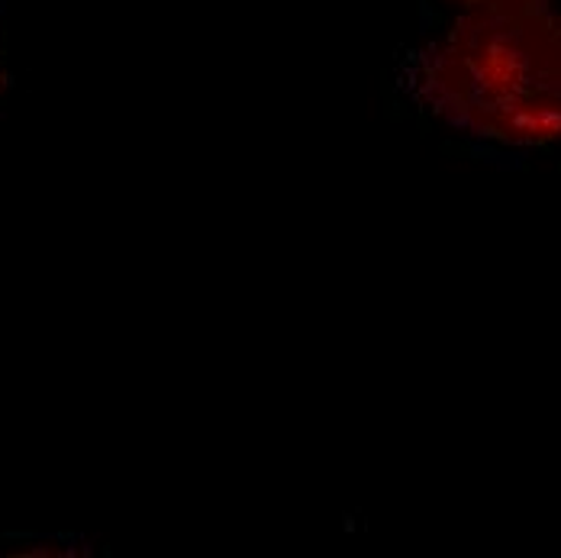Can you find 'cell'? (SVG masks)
Returning a JSON list of instances; mask_svg holds the SVG:
<instances>
[{
  "label": "cell",
  "instance_id": "6da1fadb",
  "mask_svg": "<svg viewBox=\"0 0 561 558\" xmlns=\"http://www.w3.org/2000/svg\"><path fill=\"white\" fill-rule=\"evenodd\" d=\"M416 91L455 129L510 146H561V13L478 3L420 56Z\"/></svg>",
  "mask_w": 561,
  "mask_h": 558
},
{
  "label": "cell",
  "instance_id": "7a4b0ae2",
  "mask_svg": "<svg viewBox=\"0 0 561 558\" xmlns=\"http://www.w3.org/2000/svg\"><path fill=\"white\" fill-rule=\"evenodd\" d=\"M465 7H478V3H546V0H458Z\"/></svg>",
  "mask_w": 561,
  "mask_h": 558
},
{
  "label": "cell",
  "instance_id": "3957f363",
  "mask_svg": "<svg viewBox=\"0 0 561 558\" xmlns=\"http://www.w3.org/2000/svg\"><path fill=\"white\" fill-rule=\"evenodd\" d=\"M7 84V65H3V43H0V91Z\"/></svg>",
  "mask_w": 561,
  "mask_h": 558
}]
</instances>
